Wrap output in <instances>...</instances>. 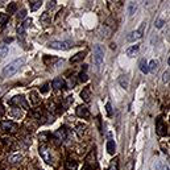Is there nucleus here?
I'll return each instance as SVG.
<instances>
[{
  "instance_id": "nucleus-5",
  "label": "nucleus",
  "mask_w": 170,
  "mask_h": 170,
  "mask_svg": "<svg viewBox=\"0 0 170 170\" xmlns=\"http://www.w3.org/2000/svg\"><path fill=\"white\" fill-rule=\"evenodd\" d=\"M38 152L40 154H41V157L44 158L45 162H48V164H50L51 162V154H50V150H49V148L46 145H41L38 148Z\"/></svg>"
},
{
  "instance_id": "nucleus-2",
  "label": "nucleus",
  "mask_w": 170,
  "mask_h": 170,
  "mask_svg": "<svg viewBox=\"0 0 170 170\" xmlns=\"http://www.w3.org/2000/svg\"><path fill=\"white\" fill-rule=\"evenodd\" d=\"M94 63H95L96 67H100L103 61H104V48L101 45H96L94 48Z\"/></svg>"
},
{
  "instance_id": "nucleus-29",
  "label": "nucleus",
  "mask_w": 170,
  "mask_h": 170,
  "mask_svg": "<svg viewBox=\"0 0 170 170\" xmlns=\"http://www.w3.org/2000/svg\"><path fill=\"white\" fill-rule=\"evenodd\" d=\"M164 24H165V21L162 20V19H158V20H156L154 27L156 28H162V27H164Z\"/></svg>"
},
{
  "instance_id": "nucleus-10",
  "label": "nucleus",
  "mask_w": 170,
  "mask_h": 170,
  "mask_svg": "<svg viewBox=\"0 0 170 170\" xmlns=\"http://www.w3.org/2000/svg\"><path fill=\"white\" fill-rule=\"evenodd\" d=\"M138 50H140V45L138 44H136V45H133V46H131V48H128L125 50V54L128 57H136V54L138 53Z\"/></svg>"
},
{
  "instance_id": "nucleus-37",
  "label": "nucleus",
  "mask_w": 170,
  "mask_h": 170,
  "mask_svg": "<svg viewBox=\"0 0 170 170\" xmlns=\"http://www.w3.org/2000/svg\"><path fill=\"white\" fill-rule=\"evenodd\" d=\"M48 91H49V84L46 83V84H44V87L41 88V93H42V94H46Z\"/></svg>"
},
{
  "instance_id": "nucleus-24",
  "label": "nucleus",
  "mask_w": 170,
  "mask_h": 170,
  "mask_svg": "<svg viewBox=\"0 0 170 170\" xmlns=\"http://www.w3.org/2000/svg\"><path fill=\"white\" fill-rule=\"evenodd\" d=\"M16 9H17V4H16V3H11L8 5V8H7V11H8V13L11 15V13H15L16 12Z\"/></svg>"
},
{
  "instance_id": "nucleus-17",
  "label": "nucleus",
  "mask_w": 170,
  "mask_h": 170,
  "mask_svg": "<svg viewBox=\"0 0 170 170\" xmlns=\"http://www.w3.org/2000/svg\"><path fill=\"white\" fill-rule=\"evenodd\" d=\"M81 96H82V99H83L84 101H87V103H88L90 98H91V94H90V88H88V87L83 88V91L81 93Z\"/></svg>"
},
{
  "instance_id": "nucleus-9",
  "label": "nucleus",
  "mask_w": 170,
  "mask_h": 170,
  "mask_svg": "<svg viewBox=\"0 0 170 170\" xmlns=\"http://www.w3.org/2000/svg\"><path fill=\"white\" fill-rule=\"evenodd\" d=\"M157 133L160 134V136H166L167 134V127H166V124L162 121V119L157 120Z\"/></svg>"
},
{
  "instance_id": "nucleus-20",
  "label": "nucleus",
  "mask_w": 170,
  "mask_h": 170,
  "mask_svg": "<svg viewBox=\"0 0 170 170\" xmlns=\"http://www.w3.org/2000/svg\"><path fill=\"white\" fill-rule=\"evenodd\" d=\"M29 7H30V11H37V9L41 7V1H40V0L29 1Z\"/></svg>"
},
{
  "instance_id": "nucleus-12",
  "label": "nucleus",
  "mask_w": 170,
  "mask_h": 170,
  "mask_svg": "<svg viewBox=\"0 0 170 170\" xmlns=\"http://www.w3.org/2000/svg\"><path fill=\"white\" fill-rule=\"evenodd\" d=\"M106 148H107V152L110 153V154H113V153H115V150H116V144H115V141H113V140H108Z\"/></svg>"
},
{
  "instance_id": "nucleus-35",
  "label": "nucleus",
  "mask_w": 170,
  "mask_h": 170,
  "mask_svg": "<svg viewBox=\"0 0 170 170\" xmlns=\"http://www.w3.org/2000/svg\"><path fill=\"white\" fill-rule=\"evenodd\" d=\"M106 110H107L108 115H112V107H111V103H107V104H106Z\"/></svg>"
},
{
  "instance_id": "nucleus-13",
  "label": "nucleus",
  "mask_w": 170,
  "mask_h": 170,
  "mask_svg": "<svg viewBox=\"0 0 170 170\" xmlns=\"http://www.w3.org/2000/svg\"><path fill=\"white\" fill-rule=\"evenodd\" d=\"M51 86L54 87V88H62L63 86H65V81H63L62 78H56L53 82H51Z\"/></svg>"
},
{
  "instance_id": "nucleus-18",
  "label": "nucleus",
  "mask_w": 170,
  "mask_h": 170,
  "mask_svg": "<svg viewBox=\"0 0 170 170\" xmlns=\"http://www.w3.org/2000/svg\"><path fill=\"white\" fill-rule=\"evenodd\" d=\"M158 65H160V62H158L157 60L150 61V63L148 65V70H149V71H152V73H156V70L158 69Z\"/></svg>"
},
{
  "instance_id": "nucleus-6",
  "label": "nucleus",
  "mask_w": 170,
  "mask_h": 170,
  "mask_svg": "<svg viewBox=\"0 0 170 170\" xmlns=\"http://www.w3.org/2000/svg\"><path fill=\"white\" fill-rule=\"evenodd\" d=\"M1 129L5 132H12V133H15V132L17 131V125H16L13 121H7V120H4V121H1Z\"/></svg>"
},
{
  "instance_id": "nucleus-26",
  "label": "nucleus",
  "mask_w": 170,
  "mask_h": 170,
  "mask_svg": "<svg viewBox=\"0 0 170 170\" xmlns=\"http://www.w3.org/2000/svg\"><path fill=\"white\" fill-rule=\"evenodd\" d=\"M108 170H119V164H117V160H112L110 165V169Z\"/></svg>"
},
{
  "instance_id": "nucleus-21",
  "label": "nucleus",
  "mask_w": 170,
  "mask_h": 170,
  "mask_svg": "<svg viewBox=\"0 0 170 170\" xmlns=\"http://www.w3.org/2000/svg\"><path fill=\"white\" fill-rule=\"evenodd\" d=\"M136 9H137V4L134 3V1H131V3H129V5H128V13H129V16L133 15Z\"/></svg>"
},
{
  "instance_id": "nucleus-28",
  "label": "nucleus",
  "mask_w": 170,
  "mask_h": 170,
  "mask_svg": "<svg viewBox=\"0 0 170 170\" xmlns=\"http://www.w3.org/2000/svg\"><path fill=\"white\" fill-rule=\"evenodd\" d=\"M21 160V154H16V156H12V157L9 158V162H12V164H15V162L20 161Z\"/></svg>"
},
{
  "instance_id": "nucleus-33",
  "label": "nucleus",
  "mask_w": 170,
  "mask_h": 170,
  "mask_svg": "<svg viewBox=\"0 0 170 170\" xmlns=\"http://www.w3.org/2000/svg\"><path fill=\"white\" fill-rule=\"evenodd\" d=\"M154 167H156V170H165V167H164V165H162L161 161H157V162H156Z\"/></svg>"
},
{
  "instance_id": "nucleus-25",
  "label": "nucleus",
  "mask_w": 170,
  "mask_h": 170,
  "mask_svg": "<svg viewBox=\"0 0 170 170\" xmlns=\"http://www.w3.org/2000/svg\"><path fill=\"white\" fill-rule=\"evenodd\" d=\"M49 136H50V133L49 132H42V133H40V136H38V138H40V141H48V138H49Z\"/></svg>"
},
{
  "instance_id": "nucleus-15",
  "label": "nucleus",
  "mask_w": 170,
  "mask_h": 170,
  "mask_svg": "<svg viewBox=\"0 0 170 170\" xmlns=\"http://www.w3.org/2000/svg\"><path fill=\"white\" fill-rule=\"evenodd\" d=\"M65 166H66V169L67 170H75L78 167V162L74 161V160H67L66 164H65Z\"/></svg>"
},
{
  "instance_id": "nucleus-11",
  "label": "nucleus",
  "mask_w": 170,
  "mask_h": 170,
  "mask_svg": "<svg viewBox=\"0 0 170 170\" xmlns=\"http://www.w3.org/2000/svg\"><path fill=\"white\" fill-rule=\"evenodd\" d=\"M77 115L79 117H88L90 116L88 108L84 107V106H79V107L77 108Z\"/></svg>"
},
{
  "instance_id": "nucleus-3",
  "label": "nucleus",
  "mask_w": 170,
  "mask_h": 170,
  "mask_svg": "<svg viewBox=\"0 0 170 170\" xmlns=\"http://www.w3.org/2000/svg\"><path fill=\"white\" fill-rule=\"evenodd\" d=\"M49 48L57 49V50H66V49H70L73 46L71 41H51L48 45Z\"/></svg>"
},
{
  "instance_id": "nucleus-39",
  "label": "nucleus",
  "mask_w": 170,
  "mask_h": 170,
  "mask_svg": "<svg viewBox=\"0 0 170 170\" xmlns=\"http://www.w3.org/2000/svg\"><path fill=\"white\" fill-rule=\"evenodd\" d=\"M5 91H7V86H0V96L3 95Z\"/></svg>"
},
{
  "instance_id": "nucleus-40",
  "label": "nucleus",
  "mask_w": 170,
  "mask_h": 170,
  "mask_svg": "<svg viewBox=\"0 0 170 170\" xmlns=\"http://www.w3.org/2000/svg\"><path fill=\"white\" fill-rule=\"evenodd\" d=\"M46 5H48V8H53V7L56 5V1H48Z\"/></svg>"
},
{
  "instance_id": "nucleus-1",
  "label": "nucleus",
  "mask_w": 170,
  "mask_h": 170,
  "mask_svg": "<svg viewBox=\"0 0 170 170\" xmlns=\"http://www.w3.org/2000/svg\"><path fill=\"white\" fill-rule=\"evenodd\" d=\"M23 65H24V60H23V58L16 60V61H13V62L8 63V65H7L3 69V75H5V77H11V75H13L15 73H17Z\"/></svg>"
},
{
  "instance_id": "nucleus-32",
  "label": "nucleus",
  "mask_w": 170,
  "mask_h": 170,
  "mask_svg": "<svg viewBox=\"0 0 170 170\" xmlns=\"http://www.w3.org/2000/svg\"><path fill=\"white\" fill-rule=\"evenodd\" d=\"M25 16H27V9H21L20 13L17 15V19H19V20H23Z\"/></svg>"
},
{
  "instance_id": "nucleus-31",
  "label": "nucleus",
  "mask_w": 170,
  "mask_h": 170,
  "mask_svg": "<svg viewBox=\"0 0 170 170\" xmlns=\"http://www.w3.org/2000/svg\"><path fill=\"white\" fill-rule=\"evenodd\" d=\"M79 81H81V82H87V81H88V77H87L86 73L82 71L81 74H79Z\"/></svg>"
},
{
  "instance_id": "nucleus-34",
  "label": "nucleus",
  "mask_w": 170,
  "mask_h": 170,
  "mask_svg": "<svg viewBox=\"0 0 170 170\" xmlns=\"http://www.w3.org/2000/svg\"><path fill=\"white\" fill-rule=\"evenodd\" d=\"M30 25H32V20H30V19H28V20L25 21V23H24L23 25H21V27L24 28V29H27V28H28V27H30Z\"/></svg>"
},
{
  "instance_id": "nucleus-30",
  "label": "nucleus",
  "mask_w": 170,
  "mask_h": 170,
  "mask_svg": "<svg viewBox=\"0 0 170 170\" xmlns=\"http://www.w3.org/2000/svg\"><path fill=\"white\" fill-rule=\"evenodd\" d=\"M8 54V48L7 46H1L0 48V57H5Z\"/></svg>"
},
{
  "instance_id": "nucleus-8",
  "label": "nucleus",
  "mask_w": 170,
  "mask_h": 170,
  "mask_svg": "<svg viewBox=\"0 0 170 170\" xmlns=\"http://www.w3.org/2000/svg\"><path fill=\"white\" fill-rule=\"evenodd\" d=\"M143 30H144V24H141L140 29H137V30H133V32H132L131 34H129V36L127 37V41L132 42V41H136V40H138L141 36H143Z\"/></svg>"
},
{
  "instance_id": "nucleus-27",
  "label": "nucleus",
  "mask_w": 170,
  "mask_h": 170,
  "mask_svg": "<svg viewBox=\"0 0 170 170\" xmlns=\"http://www.w3.org/2000/svg\"><path fill=\"white\" fill-rule=\"evenodd\" d=\"M17 34H19V38H21V40H24V36H25V29L23 27H19L17 28Z\"/></svg>"
},
{
  "instance_id": "nucleus-22",
  "label": "nucleus",
  "mask_w": 170,
  "mask_h": 170,
  "mask_svg": "<svg viewBox=\"0 0 170 170\" xmlns=\"http://www.w3.org/2000/svg\"><path fill=\"white\" fill-rule=\"evenodd\" d=\"M140 70L144 73V74L149 73V70H148V63H146L145 60H141V61H140Z\"/></svg>"
},
{
  "instance_id": "nucleus-7",
  "label": "nucleus",
  "mask_w": 170,
  "mask_h": 170,
  "mask_svg": "<svg viewBox=\"0 0 170 170\" xmlns=\"http://www.w3.org/2000/svg\"><path fill=\"white\" fill-rule=\"evenodd\" d=\"M66 137H67V131H66L65 127H61V128L57 129V132L54 133V138H56L58 143H62V141H65Z\"/></svg>"
},
{
  "instance_id": "nucleus-36",
  "label": "nucleus",
  "mask_w": 170,
  "mask_h": 170,
  "mask_svg": "<svg viewBox=\"0 0 170 170\" xmlns=\"http://www.w3.org/2000/svg\"><path fill=\"white\" fill-rule=\"evenodd\" d=\"M162 79H164L165 83H167V82H169V70L164 73V78H162Z\"/></svg>"
},
{
  "instance_id": "nucleus-19",
  "label": "nucleus",
  "mask_w": 170,
  "mask_h": 170,
  "mask_svg": "<svg viewBox=\"0 0 170 170\" xmlns=\"http://www.w3.org/2000/svg\"><path fill=\"white\" fill-rule=\"evenodd\" d=\"M119 83H120V86H121L124 90L128 88V79L125 78V75H120V78H119Z\"/></svg>"
},
{
  "instance_id": "nucleus-38",
  "label": "nucleus",
  "mask_w": 170,
  "mask_h": 170,
  "mask_svg": "<svg viewBox=\"0 0 170 170\" xmlns=\"http://www.w3.org/2000/svg\"><path fill=\"white\" fill-rule=\"evenodd\" d=\"M11 115H12V116H17V117H20V116H21V112H20V111H15V110H12V111H11Z\"/></svg>"
},
{
  "instance_id": "nucleus-16",
  "label": "nucleus",
  "mask_w": 170,
  "mask_h": 170,
  "mask_svg": "<svg viewBox=\"0 0 170 170\" xmlns=\"http://www.w3.org/2000/svg\"><path fill=\"white\" fill-rule=\"evenodd\" d=\"M41 99L38 98V93L37 91H30V101L32 104H38Z\"/></svg>"
},
{
  "instance_id": "nucleus-4",
  "label": "nucleus",
  "mask_w": 170,
  "mask_h": 170,
  "mask_svg": "<svg viewBox=\"0 0 170 170\" xmlns=\"http://www.w3.org/2000/svg\"><path fill=\"white\" fill-rule=\"evenodd\" d=\"M9 104H12V106H17V107H24V108H27L28 107V103L25 101V98L23 95H16V96H13L11 100H9Z\"/></svg>"
},
{
  "instance_id": "nucleus-14",
  "label": "nucleus",
  "mask_w": 170,
  "mask_h": 170,
  "mask_svg": "<svg viewBox=\"0 0 170 170\" xmlns=\"http://www.w3.org/2000/svg\"><path fill=\"white\" fill-rule=\"evenodd\" d=\"M84 51H79V53H77L74 57H71V60H70V62L71 63H77V62H79V61H82L84 58Z\"/></svg>"
},
{
  "instance_id": "nucleus-23",
  "label": "nucleus",
  "mask_w": 170,
  "mask_h": 170,
  "mask_svg": "<svg viewBox=\"0 0 170 170\" xmlns=\"http://www.w3.org/2000/svg\"><path fill=\"white\" fill-rule=\"evenodd\" d=\"M8 15H5V13H1L0 15V27H4V25L7 24V21H8Z\"/></svg>"
}]
</instances>
